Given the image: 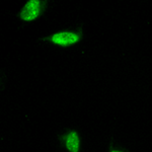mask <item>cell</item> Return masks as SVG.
Segmentation results:
<instances>
[{
  "label": "cell",
  "mask_w": 152,
  "mask_h": 152,
  "mask_svg": "<svg viewBox=\"0 0 152 152\" xmlns=\"http://www.w3.org/2000/svg\"><path fill=\"white\" fill-rule=\"evenodd\" d=\"M112 152H122V151H119V150H113Z\"/></svg>",
  "instance_id": "cell-4"
},
{
  "label": "cell",
  "mask_w": 152,
  "mask_h": 152,
  "mask_svg": "<svg viewBox=\"0 0 152 152\" xmlns=\"http://www.w3.org/2000/svg\"><path fill=\"white\" fill-rule=\"evenodd\" d=\"M81 35L78 33H73V31H62V33L54 34L52 37L48 38L47 40H50L52 43L56 45L62 46V47H67V46L73 45L79 42Z\"/></svg>",
  "instance_id": "cell-1"
},
{
  "label": "cell",
  "mask_w": 152,
  "mask_h": 152,
  "mask_svg": "<svg viewBox=\"0 0 152 152\" xmlns=\"http://www.w3.org/2000/svg\"><path fill=\"white\" fill-rule=\"evenodd\" d=\"M42 10V2L38 0H31L24 5L20 12V18L23 20H33L37 18Z\"/></svg>",
  "instance_id": "cell-2"
},
{
  "label": "cell",
  "mask_w": 152,
  "mask_h": 152,
  "mask_svg": "<svg viewBox=\"0 0 152 152\" xmlns=\"http://www.w3.org/2000/svg\"><path fill=\"white\" fill-rule=\"evenodd\" d=\"M66 147L70 152H78L79 150V137L75 131L70 132L66 137Z\"/></svg>",
  "instance_id": "cell-3"
}]
</instances>
